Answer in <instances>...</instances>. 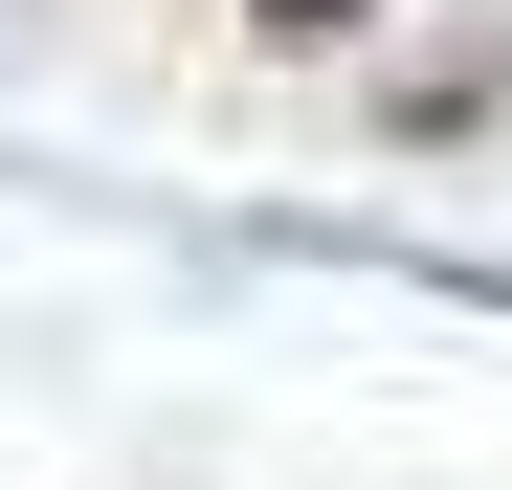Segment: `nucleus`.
<instances>
[{
	"instance_id": "f257e3e1",
	"label": "nucleus",
	"mask_w": 512,
	"mask_h": 490,
	"mask_svg": "<svg viewBox=\"0 0 512 490\" xmlns=\"http://www.w3.org/2000/svg\"><path fill=\"white\" fill-rule=\"evenodd\" d=\"M245 23H268V45H334V23H357V0H245Z\"/></svg>"
}]
</instances>
